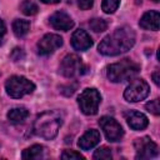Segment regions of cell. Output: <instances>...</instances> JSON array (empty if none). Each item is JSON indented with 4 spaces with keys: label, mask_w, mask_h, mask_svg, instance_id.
Wrapping results in <instances>:
<instances>
[{
    "label": "cell",
    "mask_w": 160,
    "mask_h": 160,
    "mask_svg": "<svg viewBox=\"0 0 160 160\" xmlns=\"http://www.w3.org/2000/svg\"><path fill=\"white\" fill-rule=\"evenodd\" d=\"M135 44V32L130 26H121L106 35L99 44V52L105 56H116L129 51Z\"/></svg>",
    "instance_id": "cell-1"
},
{
    "label": "cell",
    "mask_w": 160,
    "mask_h": 160,
    "mask_svg": "<svg viewBox=\"0 0 160 160\" xmlns=\"http://www.w3.org/2000/svg\"><path fill=\"white\" fill-rule=\"evenodd\" d=\"M64 115L59 110H46L36 116L32 130L35 135L45 139V140H52L58 132L59 129L62 125Z\"/></svg>",
    "instance_id": "cell-2"
},
{
    "label": "cell",
    "mask_w": 160,
    "mask_h": 160,
    "mask_svg": "<svg viewBox=\"0 0 160 160\" xmlns=\"http://www.w3.org/2000/svg\"><path fill=\"white\" fill-rule=\"evenodd\" d=\"M140 71V65L131 59H122L108 66L106 76L111 82H122L135 78Z\"/></svg>",
    "instance_id": "cell-3"
},
{
    "label": "cell",
    "mask_w": 160,
    "mask_h": 160,
    "mask_svg": "<svg viewBox=\"0 0 160 160\" xmlns=\"http://www.w3.org/2000/svg\"><path fill=\"white\" fill-rule=\"evenodd\" d=\"M5 90L10 98L20 99L25 95L31 94L35 90V84L32 81H30L29 79H26L25 76L14 75L6 80Z\"/></svg>",
    "instance_id": "cell-4"
},
{
    "label": "cell",
    "mask_w": 160,
    "mask_h": 160,
    "mask_svg": "<svg viewBox=\"0 0 160 160\" xmlns=\"http://www.w3.org/2000/svg\"><path fill=\"white\" fill-rule=\"evenodd\" d=\"M100 101H101V95L94 88H86L78 98L79 108L81 112L85 115H95L98 112Z\"/></svg>",
    "instance_id": "cell-5"
},
{
    "label": "cell",
    "mask_w": 160,
    "mask_h": 160,
    "mask_svg": "<svg viewBox=\"0 0 160 160\" xmlns=\"http://www.w3.org/2000/svg\"><path fill=\"white\" fill-rule=\"evenodd\" d=\"M150 94V86L144 79L132 80L124 91V98L129 102H138L148 98Z\"/></svg>",
    "instance_id": "cell-6"
},
{
    "label": "cell",
    "mask_w": 160,
    "mask_h": 160,
    "mask_svg": "<svg viewBox=\"0 0 160 160\" xmlns=\"http://www.w3.org/2000/svg\"><path fill=\"white\" fill-rule=\"evenodd\" d=\"M59 72L65 78H75L84 74V64L76 54H68L59 66Z\"/></svg>",
    "instance_id": "cell-7"
},
{
    "label": "cell",
    "mask_w": 160,
    "mask_h": 160,
    "mask_svg": "<svg viewBox=\"0 0 160 160\" xmlns=\"http://www.w3.org/2000/svg\"><path fill=\"white\" fill-rule=\"evenodd\" d=\"M99 125L102 129L106 139L111 142L120 141L121 138L124 136V130L121 125L111 116H102L99 120Z\"/></svg>",
    "instance_id": "cell-8"
},
{
    "label": "cell",
    "mask_w": 160,
    "mask_h": 160,
    "mask_svg": "<svg viewBox=\"0 0 160 160\" xmlns=\"http://www.w3.org/2000/svg\"><path fill=\"white\" fill-rule=\"evenodd\" d=\"M134 148L136 151V159H151L159 155L158 145L148 136L136 139L134 141Z\"/></svg>",
    "instance_id": "cell-9"
},
{
    "label": "cell",
    "mask_w": 160,
    "mask_h": 160,
    "mask_svg": "<svg viewBox=\"0 0 160 160\" xmlns=\"http://www.w3.org/2000/svg\"><path fill=\"white\" fill-rule=\"evenodd\" d=\"M62 45V38L58 34H46L36 44V50L39 55L46 56L52 54L56 49Z\"/></svg>",
    "instance_id": "cell-10"
},
{
    "label": "cell",
    "mask_w": 160,
    "mask_h": 160,
    "mask_svg": "<svg viewBox=\"0 0 160 160\" xmlns=\"http://www.w3.org/2000/svg\"><path fill=\"white\" fill-rule=\"evenodd\" d=\"M50 24L54 29L61 30V31H69L74 28V21L70 18L69 14L65 11H56L50 16Z\"/></svg>",
    "instance_id": "cell-11"
},
{
    "label": "cell",
    "mask_w": 160,
    "mask_h": 160,
    "mask_svg": "<svg viewBox=\"0 0 160 160\" xmlns=\"http://www.w3.org/2000/svg\"><path fill=\"white\" fill-rule=\"evenodd\" d=\"M71 46L78 51H85L92 46V39L85 30H75L71 35Z\"/></svg>",
    "instance_id": "cell-12"
},
{
    "label": "cell",
    "mask_w": 160,
    "mask_h": 160,
    "mask_svg": "<svg viewBox=\"0 0 160 160\" xmlns=\"http://www.w3.org/2000/svg\"><path fill=\"white\" fill-rule=\"evenodd\" d=\"M100 140H101L100 132L95 129H90L80 136V139L78 141V145L81 150H90V149L95 148L100 142Z\"/></svg>",
    "instance_id": "cell-13"
},
{
    "label": "cell",
    "mask_w": 160,
    "mask_h": 160,
    "mask_svg": "<svg viewBox=\"0 0 160 160\" xmlns=\"http://www.w3.org/2000/svg\"><path fill=\"white\" fill-rule=\"evenodd\" d=\"M125 118H126L128 125L132 130H144L149 125L148 118L142 112L136 111V110H131V111L126 112L125 114Z\"/></svg>",
    "instance_id": "cell-14"
},
{
    "label": "cell",
    "mask_w": 160,
    "mask_h": 160,
    "mask_svg": "<svg viewBox=\"0 0 160 160\" xmlns=\"http://www.w3.org/2000/svg\"><path fill=\"white\" fill-rule=\"evenodd\" d=\"M140 28L145 29V30H152V31H158L159 30V25H160V14L156 10H150L146 11L140 21H139Z\"/></svg>",
    "instance_id": "cell-15"
},
{
    "label": "cell",
    "mask_w": 160,
    "mask_h": 160,
    "mask_svg": "<svg viewBox=\"0 0 160 160\" xmlns=\"http://www.w3.org/2000/svg\"><path fill=\"white\" fill-rule=\"evenodd\" d=\"M28 115H29L28 109L24 108V106H19V108H14V109L9 110L8 119L12 124H20L28 118Z\"/></svg>",
    "instance_id": "cell-16"
},
{
    "label": "cell",
    "mask_w": 160,
    "mask_h": 160,
    "mask_svg": "<svg viewBox=\"0 0 160 160\" xmlns=\"http://www.w3.org/2000/svg\"><path fill=\"white\" fill-rule=\"evenodd\" d=\"M30 30V22L24 19H16L12 22V31L18 38L25 36Z\"/></svg>",
    "instance_id": "cell-17"
},
{
    "label": "cell",
    "mask_w": 160,
    "mask_h": 160,
    "mask_svg": "<svg viewBox=\"0 0 160 160\" xmlns=\"http://www.w3.org/2000/svg\"><path fill=\"white\" fill-rule=\"evenodd\" d=\"M44 155V146L42 145H39V144H35L28 149H25L22 151V159H29V160H32V159H40L42 158Z\"/></svg>",
    "instance_id": "cell-18"
},
{
    "label": "cell",
    "mask_w": 160,
    "mask_h": 160,
    "mask_svg": "<svg viewBox=\"0 0 160 160\" xmlns=\"http://www.w3.org/2000/svg\"><path fill=\"white\" fill-rule=\"evenodd\" d=\"M20 10L24 15H28V16H31V15H35L38 11H39V8L38 5L31 1V0H22L21 4H20Z\"/></svg>",
    "instance_id": "cell-19"
},
{
    "label": "cell",
    "mask_w": 160,
    "mask_h": 160,
    "mask_svg": "<svg viewBox=\"0 0 160 160\" xmlns=\"http://www.w3.org/2000/svg\"><path fill=\"white\" fill-rule=\"evenodd\" d=\"M89 26L92 31L95 32H102L108 29V22L104 19H99V18H94L89 21Z\"/></svg>",
    "instance_id": "cell-20"
},
{
    "label": "cell",
    "mask_w": 160,
    "mask_h": 160,
    "mask_svg": "<svg viewBox=\"0 0 160 160\" xmlns=\"http://www.w3.org/2000/svg\"><path fill=\"white\" fill-rule=\"evenodd\" d=\"M120 5V0H102L101 9L105 14H112L118 10Z\"/></svg>",
    "instance_id": "cell-21"
},
{
    "label": "cell",
    "mask_w": 160,
    "mask_h": 160,
    "mask_svg": "<svg viewBox=\"0 0 160 160\" xmlns=\"http://www.w3.org/2000/svg\"><path fill=\"white\" fill-rule=\"evenodd\" d=\"M111 150L109 149V148H106V146H101V148H99L98 150H95V152H94V155H92V158L94 159H96V160H109V159H111Z\"/></svg>",
    "instance_id": "cell-22"
},
{
    "label": "cell",
    "mask_w": 160,
    "mask_h": 160,
    "mask_svg": "<svg viewBox=\"0 0 160 160\" xmlns=\"http://www.w3.org/2000/svg\"><path fill=\"white\" fill-rule=\"evenodd\" d=\"M145 108H146V110L148 111H150L151 114H154V115H159L160 114V105H159V99H154V100H150L146 105H145Z\"/></svg>",
    "instance_id": "cell-23"
},
{
    "label": "cell",
    "mask_w": 160,
    "mask_h": 160,
    "mask_svg": "<svg viewBox=\"0 0 160 160\" xmlns=\"http://www.w3.org/2000/svg\"><path fill=\"white\" fill-rule=\"evenodd\" d=\"M61 159H65V160H71V159H84V156L80 154V152H76L74 150H65L62 154H61Z\"/></svg>",
    "instance_id": "cell-24"
},
{
    "label": "cell",
    "mask_w": 160,
    "mask_h": 160,
    "mask_svg": "<svg viewBox=\"0 0 160 160\" xmlns=\"http://www.w3.org/2000/svg\"><path fill=\"white\" fill-rule=\"evenodd\" d=\"M10 58L14 60V61H19V60H22L25 58V54H24V50L20 49V48H15L11 54H10Z\"/></svg>",
    "instance_id": "cell-25"
},
{
    "label": "cell",
    "mask_w": 160,
    "mask_h": 160,
    "mask_svg": "<svg viewBox=\"0 0 160 160\" xmlns=\"http://www.w3.org/2000/svg\"><path fill=\"white\" fill-rule=\"evenodd\" d=\"M78 4L81 10H89L92 6L94 0H78Z\"/></svg>",
    "instance_id": "cell-26"
},
{
    "label": "cell",
    "mask_w": 160,
    "mask_h": 160,
    "mask_svg": "<svg viewBox=\"0 0 160 160\" xmlns=\"http://www.w3.org/2000/svg\"><path fill=\"white\" fill-rule=\"evenodd\" d=\"M6 32V28H5V24L4 21L0 19V44L2 42V39H4V35Z\"/></svg>",
    "instance_id": "cell-27"
},
{
    "label": "cell",
    "mask_w": 160,
    "mask_h": 160,
    "mask_svg": "<svg viewBox=\"0 0 160 160\" xmlns=\"http://www.w3.org/2000/svg\"><path fill=\"white\" fill-rule=\"evenodd\" d=\"M152 80H154V82L159 86L160 85V78H159V70H156V71H154L152 72Z\"/></svg>",
    "instance_id": "cell-28"
},
{
    "label": "cell",
    "mask_w": 160,
    "mask_h": 160,
    "mask_svg": "<svg viewBox=\"0 0 160 160\" xmlns=\"http://www.w3.org/2000/svg\"><path fill=\"white\" fill-rule=\"evenodd\" d=\"M41 2H44V4H58V2H60L61 0H40Z\"/></svg>",
    "instance_id": "cell-29"
},
{
    "label": "cell",
    "mask_w": 160,
    "mask_h": 160,
    "mask_svg": "<svg viewBox=\"0 0 160 160\" xmlns=\"http://www.w3.org/2000/svg\"><path fill=\"white\" fill-rule=\"evenodd\" d=\"M152 1H154V2H159V0H152Z\"/></svg>",
    "instance_id": "cell-30"
}]
</instances>
